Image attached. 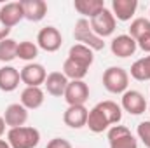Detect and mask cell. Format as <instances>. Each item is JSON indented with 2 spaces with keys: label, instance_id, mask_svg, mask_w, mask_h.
<instances>
[{
  "label": "cell",
  "instance_id": "cell-5",
  "mask_svg": "<svg viewBox=\"0 0 150 148\" xmlns=\"http://www.w3.org/2000/svg\"><path fill=\"white\" fill-rule=\"evenodd\" d=\"M89 25H91V30L100 38L108 37V35H112L113 32H115V18H113V14L107 7L98 16H94L93 19H89Z\"/></svg>",
  "mask_w": 150,
  "mask_h": 148
},
{
  "label": "cell",
  "instance_id": "cell-4",
  "mask_svg": "<svg viewBox=\"0 0 150 148\" xmlns=\"http://www.w3.org/2000/svg\"><path fill=\"white\" fill-rule=\"evenodd\" d=\"M129 84V75L120 66H110L103 72V85L112 94H124Z\"/></svg>",
  "mask_w": 150,
  "mask_h": 148
},
{
  "label": "cell",
  "instance_id": "cell-25",
  "mask_svg": "<svg viewBox=\"0 0 150 148\" xmlns=\"http://www.w3.org/2000/svg\"><path fill=\"white\" fill-rule=\"evenodd\" d=\"M37 54H38V47L33 44V42H30V40H23V42L18 44L16 58L25 59V61H32V59L37 58Z\"/></svg>",
  "mask_w": 150,
  "mask_h": 148
},
{
  "label": "cell",
  "instance_id": "cell-2",
  "mask_svg": "<svg viewBox=\"0 0 150 148\" xmlns=\"http://www.w3.org/2000/svg\"><path fill=\"white\" fill-rule=\"evenodd\" d=\"M40 141V132L35 127H14L7 132V143L11 148H35Z\"/></svg>",
  "mask_w": 150,
  "mask_h": 148
},
{
  "label": "cell",
  "instance_id": "cell-17",
  "mask_svg": "<svg viewBox=\"0 0 150 148\" xmlns=\"http://www.w3.org/2000/svg\"><path fill=\"white\" fill-rule=\"evenodd\" d=\"M138 9L136 0H112V14L119 21H129Z\"/></svg>",
  "mask_w": 150,
  "mask_h": 148
},
{
  "label": "cell",
  "instance_id": "cell-31",
  "mask_svg": "<svg viewBox=\"0 0 150 148\" xmlns=\"http://www.w3.org/2000/svg\"><path fill=\"white\" fill-rule=\"evenodd\" d=\"M5 132V120H4V117H0V136Z\"/></svg>",
  "mask_w": 150,
  "mask_h": 148
},
{
  "label": "cell",
  "instance_id": "cell-28",
  "mask_svg": "<svg viewBox=\"0 0 150 148\" xmlns=\"http://www.w3.org/2000/svg\"><path fill=\"white\" fill-rule=\"evenodd\" d=\"M45 148H72V145H70V141H67L63 138H54L47 143Z\"/></svg>",
  "mask_w": 150,
  "mask_h": 148
},
{
  "label": "cell",
  "instance_id": "cell-24",
  "mask_svg": "<svg viewBox=\"0 0 150 148\" xmlns=\"http://www.w3.org/2000/svg\"><path fill=\"white\" fill-rule=\"evenodd\" d=\"M63 73H65L67 78H72V80H82V78L87 75V68L77 65L75 61H72V59L67 58L65 63H63Z\"/></svg>",
  "mask_w": 150,
  "mask_h": 148
},
{
  "label": "cell",
  "instance_id": "cell-23",
  "mask_svg": "<svg viewBox=\"0 0 150 148\" xmlns=\"http://www.w3.org/2000/svg\"><path fill=\"white\" fill-rule=\"evenodd\" d=\"M147 35H150V21L145 19V18L134 19V21L131 23V26H129V37L134 38V40L138 42L140 38L147 37Z\"/></svg>",
  "mask_w": 150,
  "mask_h": 148
},
{
  "label": "cell",
  "instance_id": "cell-12",
  "mask_svg": "<svg viewBox=\"0 0 150 148\" xmlns=\"http://www.w3.org/2000/svg\"><path fill=\"white\" fill-rule=\"evenodd\" d=\"M23 18H25V11H23L21 2H9L5 5H2V9H0V19L9 28L16 26Z\"/></svg>",
  "mask_w": 150,
  "mask_h": 148
},
{
  "label": "cell",
  "instance_id": "cell-22",
  "mask_svg": "<svg viewBox=\"0 0 150 148\" xmlns=\"http://www.w3.org/2000/svg\"><path fill=\"white\" fill-rule=\"evenodd\" d=\"M131 77L134 80H140V82L150 80V56H145V58H142V59L133 63Z\"/></svg>",
  "mask_w": 150,
  "mask_h": 148
},
{
  "label": "cell",
  "instance_id": "cell-1",
  "mask_svg": "<svg viewBox=\"0 0 150 148\" xmlns=\"http://www.w3.org/2000/svg\"><path fill=\"white\" fill-rule=\"evenodd\" d=\"M122 118V110L113 101H101L98 103L87 115V127L93 132H103L108 125L119 124Z\"/></svg>",
  "mask_w": 150,
  "mask_h": 148
},
{
  "label": "cell",
  "instance_id": "cell-26",
  "mask_svg": "<svg viewBox=\"0 0 150 148\" xmlns=\"http://www.w3.org/2000/svg\"><path fill=\"white\" fill-rule=\"evenodd\" d=\"M16 51H18V42L12 38H5L0 42V61L2 63H9L16 58Z\"/></svg>",
  "mask_w": 150,
  "mask_h": 148
},
{
  "label": "cell",
  "instance_id": "cell-11",
  "mask_svg": "<svg viewBox=\"0 0 150 148\" xmlns=\"http://www.w3.org/2000/svg\"><path fill=\"white\" fill-rule=\"evenodd\" d=\"M122 108L131 115H142L147 110V101L138 91H126L122 94Z\"/></svg>",
  "mask_w": 150,
  "mask_h": 148
},
{
  "label": "cell",
  "instance_id": "cell-20",
  "mask_svg": "<svg viewBox=\"0 0 150 148\" xmlns=\"http://www.w3.org/2000/svg\"><path fill=\"white\" fill-rule=\"evenodd\" d=\"M74 7L79 14H82L84 18L87 16L89 19H93L94 16H98L103 9H105V2L103 0H75Z\"/></svg>",
  "mask_w": 150,
  "mask_h": 148
},
{
  "label": "cell",
  "instance_id": "cell-13",
  "mask_svg": "<svg viewBox=\"0 0 150 148\" xmlns=\"http://www.w3.org/2000/svg\"><path fill=\"white\" fill-rule=\"evenodd\" d=\"M87 115H89V110L84 105L68 106L67 111L63 113V122L72 129H80L87 124Z\"/></svg>",
  "mask_w": 150,
  "mask_h": 148
},
{
  "label": "cell",
  "instance_id": "cell-33",
  "mask_svg": "<svg viewBox=\"0 0 150 148\" xmlns=\"http://www.w3.org/2000/svg\"><path fill=\"white\" fill-rule=\"evenodd\" d=\"M149 110H150V105H149Z\"/></svg>",
  "mask_w": 150,
  "mask_h": 148
},
{
  "label": "cell",
  "instance_id": "cell-16",
  "mask_svg": "<svg viewBox=\"0 0 150 148\" xmlns=\"http://www.w3.org/2000/svg\"><path fill=\"white\" fill-rule=\"evenodd\" d=\"M23 11H25V19L37 23L45 18L47 14V4L44 0H21Z\"/></svg>",
  "mask_w": 150,
  "mask_h": 148
},
{
  "label": "cell",
  "instance_id": "cell-30",
  "mask_svg": "<svg viewBox=\"0 0 150 148\" xmlns=\"http://www.w3.org/2000/svg\"><path fill=\"white\" fill-rule=\"evenodd\" d=\"M9 33H11V28L5 26V25L2 23V19H0V42L5 40V38H9Z\"/></svg>",
  "mask_w": 150,
  "mask_h": 148
},
{
  "label": "cell",
  "instance_id": "cell-21",
  "mask_svg": "<svg viewBox=\"0 0 150 148\" xmlns=\"http://www.w3.org/2000/svg\"><path fill=\"white\" fill-rule=\"evenodd\" d=\"M44 103V91L40 87H26L21 92V105L26 110H37Z\"/></svg>",
  "mask_w": 150,
  "mask_h": 148
},
{
  "label": "cell",
  "instance_id": "cell-15",
  "mask_svg": "<svg viewBox=\"0 0 150 148\" xmlns=\"http://www.w3.org/2000/svg\"><path fill=\"white\" fill-rule=\"evenodd\" d=\"M136 47H138L136 40L131 38L129 35H119V37H115L112 40V45H110L113 56H117V58H129V56H133L136 52Z\"/></svg>",
  "mask_w": 150,
  "mask_h": 148
},
{
  "label": "cell",
  "instance_id": "cell-9",
  "mask_svg": "<svg viewBox=\"0 0 150 148\" xmlns=\"http://www.w3.org/2000/svg\"><path fill=\"white\" fill-rule=\"evenodd\" d=\"M21 82L26 85V87H40L45 78H47V73H45V68L38 63H30L26 65L21 72Z\"/></svg>",
  "mask_w": 150,
  "mask_h": 148
},
{
  "label": "cell",
  "instance_id": "cell-8",
  "mask_svg": "<svg viewBox=\"0 0 150 148\" xmlns=\"http://www.w3.org/2000/svg\"><path fill=\"white\" fill-rule=\"evenodd\" d=\"M37 44L40 49H44L45 52H56L61 44H63V37L59 33L58 28L54 26H45L38 32L37 35Z\"/></svg>",
  "mask_w": 150,
  "mask_h": 148
},
{
  "label": "cell",
  "instance_id": "cell-32",
  "mask_svg": "<svg viewBox=\"0 0 150 148\" xmlns=\"http://www.w3.org/2000/svg\"><path fill=\"white\" fill-rule=\"evenodd\" d=\"M0 148H11V145H9L5 140H0Z\"/></svg>",
  "mask_w": 150,
  "mask_h": 148
},
{
  "label": "cell",
  "instance_id": "cell-19",
  "mask_svg": "<svg viewBox=\"0 0 150 148\" xmlns=\"http://www.w3.org/2000/svg\"><path fill=\"white\" fill-rule=\"evenodd\" d=\"M68 59H72L77 65H80V66H84V68L89 70V66L94 61V54H93V51L89 47H86L82 44H75L68 51Z\"/></svg>",
  "mask_w": 150,
  "mask_h": 148
},
{
  "label": "cell",
  "instance_id": "cell-14",
  "mask_svg": "<svg viewBox=\"0 0 150 148\" xmlns=\"http://www.w3.org/2000/svg\"><path fill=\"white\" fill-rule=\"evenodd\" d=\"M68 82L70 80L65 77V73H61V72H51V73L47 75L44 85H45V89H47V92L51 96L61 98V96H65V91H67Z\"/></svg>",
  "mask_w": 150,
  "mask_h": 148
},
{
  "label": "cell",
  "instance_id": "cell-3",
  "mask_svg": "<svg viewBox=\"0 0 150 148\" xmlns=\"http://www.w3.org/2000/svg\"><path fill=\"white\" fill-rule=\"evenodd\" d=\"M74 38L79 44L89 47L91 51H103V47H105L103 38H100L93 30H91V25H89V21H87L86 18H80V19L75 23Z\"/></svg>",
  "mask_w": 150,
  "mask_h": 148
},
{
  "label": "cell",
  "instance_id": "cell-7",
  "mask_svg": "<svg viewBox=\"0 0 150 148\" xmlns=\"http://www.w3.org/2000/svg\"><path fill=\"white\" fill-rule=\"evenodd\" d=\"M68 103V106H77L84 105L89 99V87L84 80H70L63 96Z\"/></svg>",
  "mask_w": 150,
  "mask_h": 148
},
{
  "label": "cell",
  "instance_id": "cell-18",
  "mask_svg": "<svg viewBox=\"0 0 150 148\" xmlns=\"http://www.w3.org/2000/svg\"><path fill=\"white\" fill-rule=\"evenodd\" d=\"M21 82V75L12 66H2L0 68V91L4 92H12L18 89Z\"/></svg>",
  "mask_w": 150,
  "mask_h": 148
},
{
  "label": "cell",
  "instance_id": "cell-6",
  "mask_svg": "<svg viewBox=\"0 0 150 148\" xmlns=\"http://www.w3.org/2000/svg\"><path fill=\"white\" fill-rule=\"evenodd\" d=\"M110 148H138V141L126 125H112L108 129Z\"/></svg>",
  "mask_w": 150,
  "mask_h": 148
},
{
  "label": "cell",
  "instance_id": "cell-10",
  "mask_svg": "<svg viewBox=\"0 0 150 148\" xmlns=\"http://www.w3.org/2000/svg\"><path fill=\"white\" fill-rule=\"evenodd\" d=\"M4 120H5V125H9L11 129L23 127L26 124V120H28V110L21 103H12V105H9L5 108Z\"/></svg>",
  "mask_w": 150,
  "mask_h": 148
},
{
  "label": "cell",
  "instance_id": "cell-29",
  "mask_svg": "<svg viewBox=\"0 0 150 148\" xmlns=\"http://www.w3.org/2000/svg\"><path fill=\"white\" fill-rule=\"evenodd\" d=\"M136 45H138L142 51L150 52V35H147V37H143V38H140V40L136 42Z\"/></svg>",
  "mask_w": 150,
  "mask_h": 148
},
{
  "label": "cell",
  "instance_id": "cell-27",
  "mask_svg": "<svg viewBox=\"0 0 150 148\" xmlns=\"http://www.w3.org/2000/svg\"><path fill=\"white\" fill-rule=\"evenodd\" d=\"M138 138L143 141V145L150 148V120H145L138 125Z\"/></svg>",
  "mask_w": 150,
  "mask_h": 148
}]
</instances>
